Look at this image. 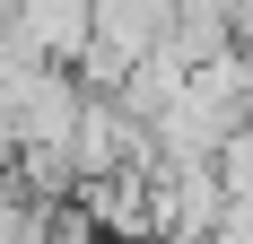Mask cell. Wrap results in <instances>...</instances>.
<instances>
[{
    "label": "cell",
    "mask_w": 253,
    "mask_h": 244,
    "mask_svg": "<svg viewBox=\"0 0 253 244\" xmlns=\"http://www.w3.org/2000/svg\"><path fill=\"white\" fill-rule=\"evenodd\" d=\"M9 26H18V52L26 61H79L87 52V26H96V0H9Z\"/></svg>",
    "instance_id": "6da1fadb"
}]
</instances>
